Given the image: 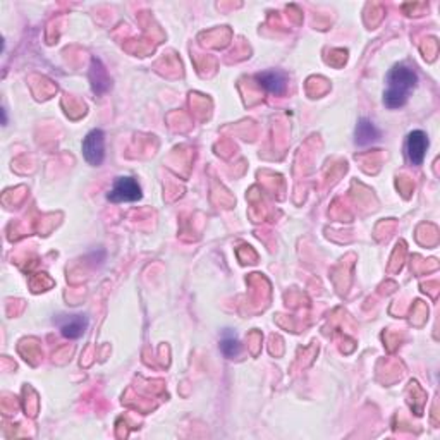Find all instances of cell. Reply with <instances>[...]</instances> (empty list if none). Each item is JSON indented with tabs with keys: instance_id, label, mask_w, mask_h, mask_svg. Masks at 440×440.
I'll return each instance as SVG.
<instances>
[{
	"instance_id": "1",
	"label": "cell",
	"mask_w": 440,
	"mask_h": 440,
	"mask_svg": "<svg viewBox=\"0 0 440 440\" xmlns=\"http://www.w3.org/2000/svg\"><path fill=\"white\" fill-rule=\"evenodd\" d=\"M418 75L413 67L397 64L387 75V89L384 92V104L387 109L405 107L411 92L417 88Z\"/></svg>"
},
{
	"instance_id": "2",
	"label": "cell",
	"mask_w": 440,
	"mask_h": 440,
	"mask_svg": "<svg viewBox=\"0 0 440 440\" xmlns=\"http://www.w3.org/2000/svg\"><path fill=\"white\" fill-rule=\"evenodd\" d=\"M143 193H141V187L138 185V181L134 177L122 176L117 177L114 181L112 189L109 191L107 198L112 203H128V202H138L141 199Z\"/></svg>"
},
{
	"instance_id": "3",
	"label": "cell",
	"mask_w": 440,
	"mask_h": 440,
	"mask_svg": "<svg viewBox=\"0 0 440 440\" xmlns=\"http://www.w3.org/2000/svg\"><path fill=\"white\" fill-rule=\"evenodd\" d=\"M83 155L89 165L99 167L105 158V134L101 129H93L83 140Z\"/></svg>"
},
{
	"instance_id": "4",
	"label": "cell",
	"mask_w": 440,
	"mask_h": 440,
	"mask_svg": "<svg viewBox=\"0 0 440 440\" xmlns=\"http://www.w3.org/2000/svg\"><path fill=\"white\" fill-rule=\"evenodd\" d=\"M427 150H429V136H427V133L417 129V131H411L407 134L406 155L411 165H422L423 160H425Z\"/></svg>"
},
{
	"instance_id": "5",
	"label": "cell",
	"mask_w": 440,
	"mask_h": 440,
	"mask_svg": "<svg viewBox=\"0 0 440 440\" xmlns=\"http://www.w3.org/2000/svg\"><path fill=\"white\" fill-rule=\"evenodd\" d=\"M256 83L270 95H284L287 89V75L282 71H263L255 76Z\"/></svg>"
},
{
	"instance_id": "6",
	"label": "cell",
	"mask_w": 440,
	"mask_h": 440,
	"mask_svg": "<svg viewBox=\"0 0 440 440\" xmlns=\"http://www.w3.org/2000/svg\"><path fill=\"white\" fill-rule=\"evenodd\" d=\"M55 324L66 339H79L88 329V319L84 315H64L62 319H57Z\"/></svg>"
},
{
	"instance_id": "7",
	"label": "cell",
	"mask_w": 440,
	"mask_h": 440,
	"mask_svg": "<svg viewBox=\"0 0 440 440\" xmlns=\"http://www.w3.org/2000/svg\"><path fill=\"white\" fill-rule=\"evenodd\" d=\"M382 133L377 126L373 124L370 119H360L356 126V131H354V143L358 146H370L375 145L377 141H380Z\"/></svg>"
},
{
	"instance_id": "8",
	"label": "cell",
	"mask_w": 440,
	"mask_h": 440,
	"mask_svg": "<svg viewBox=\"0 0 440 440\" xmlns=\"http://www.w3.org/2000/svg\"><path fill=\"white\" fill-rule=\"evenodd\" d=\"M89 81H92V88L95 95H104L110 88V77L107 69L99 59L92 60V67H89Z\"/></svg>"
},
{
	"instance_id": "9",
	"label": "cell",
	"mask_w": 440,
	"mask_h": 440,
	"mask_svg": "<svg viewBox=\"0 0 440 440\" xmlns=\"http://www.w3.org/2000/svg\"><path fill=\"white\" fill-rule=\"evenodd\" d=\"M220 349H222L224 356L229 358V360H234V358H238L239 353H241V341H239L238 334H236L232 329H226L222 332V337H220Z\"/></svg>"
}]
</instances>
